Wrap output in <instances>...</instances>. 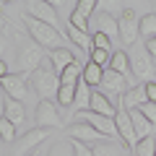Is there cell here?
Masks as SVG:
<instances>
[{
	"mask_svg": "<svg viewBox=\"0 0 156 156\" xmlns=\"http://www.w3.org/2000/svg\"><path fill=\"white\" fill-rule=\"evenodd\" d=\"M3 146H5V143H3V140H0V156H3Z\"/></svg>",
	"mask_w": 156,
	"mask_h": 156,
	"instance_id": "obj_44",
	"label": "cell"
},
{
	"mask_svg": "<svg viewBox=\"0 0 156 156\" xmlns=\"http://www.w3.org/2000/svg\"><path fill=\"white\" fill-rule=\"evenodd\" d=\"M96 8H99V0H78L73 11H76L78 16H83V18H91L96 13Z\"/></svg>",
	"mask_w": 156,
	"mask_h": 156,
	"instance_id": "obj_30",
	"label": "cell"
},
{
	"mask_svg": "<svg viewBox=\"0 0 156 156\" xmlns=\"http://www.w3.org/2000/svg\"><path fill=\"white\" fill-rule=\"evenodd\" d=\"M50 156H76V151H73V143H70V140H57V143L52 146Z\"/></svg>",
	"mask_w": 156,
	"mask_h": 156,
	"instance_id": "obj_31",
	"label": "cell"
},
{
	"mask_svg": "<svg viewBox=\"0 0 156 156\" xmlns=\"http://www.w3.org/2000/svg\"><path fill=\"white\" fill-rule=\"evenodd\" d=\"M68 133H70L73 140H81V143H86V146H89V143L94 146V143H99V140H107L104 135H101L96 128H91L89 122H70Z\"/></svg>",
	"mask_w": 156,
	"mask_h": 156,
	"instance_id": "obj_11",
	"label": "cell"
},
{
	"mask_svg": "<svg viewBox=\"0 0 156 156\" xmlns=\"http://www.w3.org/2000/svg\"><path fill=\"white\" fill-rule=\"evenodd\" d=\"M34 122H37V128H60L62 125V117H60V109H57L52 101H39L37 104V112H34Z\"/></svg>",
	"mask_w": 156,
	"mask_h": 156,
	"instance_id": "obj_6",
	"label": "cell"
},
{
	"mask_svg": "<svg viewBox=\"0 0 156 156\" xmlns=\"http://www.w3.org/2000/svg\"><path fill=\"white\" fill-rule=\"evenodd\" d=\"M115 128H117V135L122 138V143L130 146V148H135L138 138H135V128H133V120H130V112H128V109H117V115H115Z\"/></svg>",
	"mask_w": 156,
	"mask_h": 156,
	"instance_id": "obj_9",
	"label": "cell"
},
{
	"mask_svg": "<svg viewBox=\"0 0 156 156\" xmlns=\"http://www.w3.org/2000/svg\"><path fill=\"white\" fill-rule=\"evenodd\" d=\"M5 26H8V21H5V16L0 13V31H5Z\"/></svg>",
	"mask_w": 156,
	"mask_h": 156,
	"instance_id": "obj_42",
	"label": "cell"
},
{
	"mask_svg": "<svg viewBox=\"0 0 156 156\" xmlns=\"http://www.w3.org/2000/svg\"><path fill=\"white\" fill-rule=\"evenodd\" d=\"M94 26H96V31L107 34L109 39L120 37V23H117V18L112 16V13H107V11H99V13H94Z\"/></svg>",
	"mask_w": 156,
	"mask_h": 156,
	"instance_id": "obj_14",
	"label": "cell"
},
{
	"mask_svg": "<svg viewBox=\"0 0 156 156\" xmlns=\"http://www.w3.org/2000/svg\"><path fill=\"white\" fill-rule=\"evenodd\" d=\"M138 112H140V115L146 117V120H148L151 125H156V104H154V101H146V104L140 107Z\"/></svg>",
	"mask_w": 156,
	"mask_h": 156,
	"instance_id": "obj_33",
	"label": "cell"
},
{
	"mask_svg": "<svg viewBox=\"0 0 156 156\" xmlns=\"http://www.w3.org/2000/svg\"><path fill=\"white\" fill-rule=\"evenodd\" d=\"M5 44H8V34L0 31V60H3V52H5Z\"/></svg>",
	"mask_w": 156,
	"mask_h": 156,
	"instance_id": "obj_40",
	"label": "cell"
},
{
	"mask_svg": "<svg viewBox=\"0 0 156 156\" xmlns=\"http://www.w3.org/2000/svg\"><path fill=\"white\" fill-rule=\"evenodd\" d=\"M154 5H156V0H154Z\"/></svg>",
	"mask_w": 156,
	"mask_h": 156,
	"instance_id": "obj_48",
	"label": "cell"
},
{
	"mask_svg": "<svg viewBox=\"0 0 156 156\" xmlns=\"http://www.w3.org/2000/svg\"><path fill=\"white\" fill-rule=\"evenodd\" d=\"M70 143H73V151H76V156H94V151H91L86 143H81V140H70Z\"/></svg>",
	"mask_w": 156,
	"mask_h": 156,
	"instance_id": "obj_36",
	"label": "cell"
},
{
	"mask_svg": "<svg viewBox=\"0 0 156 156\" xmlns=\"http://www.w3.org/2000/svg\"><path fill=\"white\" fill-rule=\"evenodd\" d=\"M8 76V65H5V60H0V78H5Z\"/></svg>",
	"mask_w": 156,
	"mask_h": 156,
	"instance_id": "obj_41",
	"label": "cell"
},
{
	"mask_svg": "<svg viewBox=\"0 0 156 156\" xmlns=\"http://www.w3.org/2000/svg\"><path fill=\"white\" fill-rule=\"evenodd\" d=\"M5 117L11 120L13 125H16L18 130L23 128V122H26V107H23V101H18V99H11V96H5Z\"/></svg>",
	"mask_w": 156,
	"mask_h": 156,
	"instance_id": "obj_15",
	"label": "cell"
},
{
	"mask_svg": "<svg viewBox=\"0 0 156 156\" xmlns=\"http://www.w3.org/2000/svg\"><path fill=\"white\" fill-rule=\"evenodd\" d=\"M50 133H52V130H47V128H37V130H26V133H21L18 140H16V154L18 156H26V151H34Z\"/></svg>",
	"mask_w": 156,
	"mask_h": 156,
	"instance_id": "obj_10",
	"label": "cell"
},
{
	"mask_svg": "<svg viewBox=\"0 0 156 156\" xmlns=\"http://www.w3.org/2000/svg\"><path fill=\"white\" fill-rule=\"evenodd\" d=\"M91 112H96V115H101V117H109V120H115V115H117V109L112 107V101L107 99L101 91H94V96H91V107H89Z\"/></svg>",
	"mask_w": 156,
	"mask_h": 156,
	"instance_id": "obj_18",
	"label": "cell"
},
{
	"mask_svg": "<svg viewBox=\"0 0 156 156\" xmlns=\"http://www.w3.org/2000/svg\"><path fill=\"white\" fill-rule=\"evenodd\" d=\"M70 23H73V26H76V29H81V31H89V18H83V16H78L76 11L70 13Z\"/></svg>",
	"mask_w": 156,
	"mask_h": 156,
	"instance_id": "obj_35",
	"label": "cell"
},
{
	"mask_svg": "<svg viewBox=\"0 0 156 156\" xmlns=\"http://www.w3.org/2000/svg\"><path fill=\"white\" fill-rule=\"evenodd\" d=\"M91 62L107 68V65H109V52H107V50H94V52H91Z\"/></svg>",
	"mask_w": 156,
	"mask_h": 156,
	"instance_id": "obj_34",
	"label": "cell"
},
{
	"mask_svg": "<svg viewBox=\"0 0 156 156\" xmlns=\"http://www.w3.org/2000/svg\"><path fill=\"white\" fill-rule=\"evenodd\" d=\"M76 122H89L91 128H96L104 138H109V140H115L117 138V128H115V120H109V117H101V115H96V112H86V109H81L76 115Z\"/></svg>",
	"mask_w": 156,
	"mask_h": 156,
	"instance_id": "obj_5",
	"label": "cell"
},
{
	"mask_svg": "<svg viewBox=\"0 0 156 156\" xmlns=\"http://www.w3.org/2000/svg\"><path fill=\"white\" fill-rule=\"evenodd\" d=\"M135 156H154L156 154V140L154 135H148V138H140L138 143H135Z\"/></svg>",
	"mask_w": 156,
	"mask_h": 156,
	"instance_id": "obj_29",
	"label": "cell"
},
{
	"mask_svg": "<svg viewBox=\"0 0 156 156\" xmlns=\"http://www.w3.org/2000/svg\"><path fill=\"white\" fill-rule=\"evenodd\" d=\"M101 76H104V68H101V65H96V62L83 65V81L89 86H99L101 83Z\"/></svg>",
	"mask_w": 156,
	"mask_h": 156,
	"instance_id": "obj_26",
	"label": "cell"
},
{
	"mask_svg": "<svg viewBox=\"0 0 156 156\" xmlns=\"http://www.w3.org/2000/svg\"><path fill=\"white\" fill-rule=\"evenodd\" d=\"M42 3H47V5H52V8H55V5H60L62 0H42Z\"/></svg>",
	"mask_w": 156,
	"mask_h": 156,
	"instance_id": "obj_43",
	"label": "cell"
},
{
	"mask_svg": "<svg viewBox=\"0 0 156 156\" xmlns=\"http://www.w3.org/2000/svg\"><path fill=\"white\" fill-rule=\"evenodd\" d=\"M50 62H52V68H55L57 73H62L70 62H76V57H73L70 47H60V50H52L50 52Z\"/></svg>",
	"mask_w": 156,
	"mask_h": 156,
	"instance_id": "obj_19",
	"label": "cell"
},
{
	"mask_svg": "<svg viewBox=\"0 0 156 156\" xmlns=\"http://www.w3.org/2000/svg\"><path fill=\"white\" fill-rule=\"evenodd\" d=\"M23 23H26L29 34L34 37V42H37L39 47H50V52H52V50H60V47H65V37L60 34V29L50 26V23L37 21V18L29 16V13H23Z\"/></svg>",
	"mask_w": 156,
	"mask_h": 156,
	"instance_id": "obj_2",
	"label": "cell"
},
{
	"mask_svg": "<svg viewBox=\"0 0 156 156\" xmlns=\"http://www.w3.org/2000/svg\"><path fill=\"white\" fill-rule=\"evenodd\" d=\"M57 104L60 107H73V101H76V86L70 83H60V89H57Z\"/></svg>",
	"mask_w": 156,
	"mask_h": 156,
	"instance_id": "obj_27",
	"label": "cell"
},
{
	"mask_svg": "<svg viewBox=\"0 0 156 156\" xmlns=\"http://www.w3.org/2000/svg\"><path fill=\"white\" fill-rule=\"evenodd\" d=\"M107 68H112L115 73H120V76L128 78V73H130V60H128V55H125L122 50H117L115 55L109 57V65H107Z\"/></svg>",
	"mask_w": 156,
	"mask_h": 156,
	"instance_id": "obj_22",
	"label": "cell"
},
{
	"mask_svg": "<svg viewBox=\"0 0 156 156\" xmlns=\"http://www.w3.org/2000/svg\"><path fill=\"white\" fill-rule=\"evenodd\" d=\"M0 5H3V0H0Z\"/></svg>",
	"mask_w": 156,
	"mask_h": 156,
	"instance_id": "obj_47",
	"label": "cell"
},
{
	"mask_svg": "<svg viewBox=\"0 0 156 156\" xmlns=\"http://www.w3.org/2000/svg\"><path fill=\"white\" fill-rule=\"evenodd\" d=\"M83 78V65L78 62H70L65 70L60 73V83H70V86H78V81Z\"/></svg>",
	"mask_w": 156,
	"mask_h": 156,
	"instance_id": "obj_23",
	"label": "cell"
},
{
	"mask_svg": "<svg viewBox=\"0 0 156 156\" xmlns=\"http://www.w3.org/2000/svg\"><path fill=\"white\" fill-rule=\"evenodd\" d=\"M154 156H156V154H154Z\"/></svg>",
	"mask_w": 156,
	"mask_h": 156,
	"instance_id": "obj_49",
	"label": "cell"
},
{
	"mask_svg": "<svg viewBox=\"0 0 156 156\" xmlns=\"http://www.w3.org/2000/svg\"><path fill=\"white\" fill-rule=\"evenodd\" d=\"M138 29H140V37H146V39L156 37V13H146V16L140 18Z\"/></svg>",
	"mask_w": 156,
	"mask_h": 156,
	"instance_id": "obj_28",
	"label": "cell"
},
{
	"mask_svg": "<svg viewBox=\"0 0 156 156\" xmlns=\"http://www.w3.org/2000/svg\"><path fill=\"white\" fill-rule=\"evenodd\" d=\"M39 65H42V47L37 42H26L18 47V55H16L18 73H34Z\"/></svg>",
	"mask_w": 156,
	"mask_h": 156,
	"instance_id": "obj_3",
	"label": "cell"
},
{
	"mask_svg": "<svg viewBox=\"0 0 156 156\" xmlns=\"http://www.w3.org/2000/svg\"><path fill=\"white\" fill-rule=\"evenodd\" d=\"M91 37H94V50H107V52H109V47H112V39L107 37V34L96 31V34H91Z\"/></svg>",
	"mask_w": 156,
	"mask_h": 156,
	"instance_id": "obj_32",
	"label": "cell"
},
{
	"mask_svg": "<svg viewBox=\"0 0 156 156\" xmlns=\"http://www.w3.org/2000/svg\"><path fill=\"white\" fill-rule=\"evenodd\" d=\"M130 68H133V76L140 78V81H151V78H154V70H156L146 47H135L133 50V55H130Z\"/></svg>",
	"mask_w": 156,
	"mask_h": 156,
	"instance_id": "obj_7",
	"label": "cell"
},
{
	"mask_svg": "<svg viewBox=\"0 0 156 156\" xmlns=\"http://www.w3.org/2000/svg\"><path fill=\"white\" fill-rule=\"evenodd\" d=\"M143 47H146V50H148V55H151V57H156V37L146 39V44H143Z\"/></svg>",
	"mask_w": 156,
	"mask_h": 156,
	"instance_id": "obj_39",
	"label": "cell"
},
{
	"mask_svg": "<svg viewBox=\"0 0 156 156\" xmlns=\"http://www.w3.org/2000/svg\"><path fill=\"white\" fill-rule=\"evenodd\" d=\"M65 37L70 39V42H73L76 47H81V50H83L86 55H91V52H94V37H91L89 31H81V29H76L73 23H68Z\"/></svg>",
	"mask_w": 156,
	"mask_h": 156,
	"instance_id": "obj_16",
	"label": "cell"
},
{
	"mask_svg": "<svg viewBox=\"0 0 156 156\" xmlns=\"http://www.w3.org/2000/svg\"><path fill=\"white\" fill-rule=\"evenodd\" d=\"M91 151H94V156H120V146H117V140H109V138L94 143Z\"/></svg>",
	"mask_w": 156,
	"mask_h": 156,
	"instance_id": "obj_25",
	"label": "cell"
},
{
	"mask_svg": "<svg viewBox=\"0 0 156 156\" xmlns=\"http://www.w3.org/2000/svg\"><path fill=\"white\" fill-rule=\"evenodd\" d=\"M130 120H133V128H135V138H138V140H140V138H148V135H154V130H151L154 125H151V122L146 120L143 115H140L138 109H130Z\"/></svg>",
	"mask_w": 156,
	"mask_h": 156,
	"instance_id": "obj_20",
	"label": "cell"
},
{
	"mask_svg": "<svg viewBox=\"0 0 156 156\" xmlns=\"http://www.w3.org/2000/svg\"><path fill=\"white\" fill-rule=\"evenodd\" d=\"M0 89L5 91V96L23 101V99H26V94H29V89H26V76H23V73H8L5 78H0Z\"/></svg>",
	"mask_w": 156,
	"mask_h": 156,
	"instance_id": "obj_8",
	"label": "cell"
},
{
	"mask_svg": "<svg viewBox=\"0 0 156 156\" xmlns=\"http://www.w3.org/2000/svg\"><path fill=\"white\" fill-rule=\"evenodd\" d=\"M29 86H31L34 91H37V96H39V101H50L52 96H57V89H60V73L52 68V62L50 65H39L37 70L31 73V78H29Z\"/></svg>",
	"mask_w": 156,
	"mask_h": 156,
	"instance_id": "obj_1",
	"label": "cell"
},
{
	"mask_svg": "<svg viewBox=\"0 0 156 156\" xmlns=\"http://www.w3.org/2000/svg\"><path fill=\"white\" fill-rule=\"evenodd\" d=\"M101 89H104V96H122L125 91H128V86H125V76H120V73H115L112 68H104V76H101Z\"/></svg>",
	"mask_w": 156,
	"mask_h": 156,
	"instance_id": "obj_12",
	"label": "cell"
},
{
	"mask_svg": "<svg viewBox=\"0 0 156 156\" xmlns=\"http://www.w3.org/2000/svg\"><path fill=\"white\" fill-rule=\"evenodd\" d=\"M99 8L107 13H112L115 8H120V0H99Z\"/></svg>",
	"mask_w": 156,
	"mask_h": 156,
	"instance_id": "obj_38",
	"label": "cell"
},
{
	"mask_svg": "<svg viewBox=\"0 0 156 156\" xmlns=\"http://www.w3.org/2000/svg\"><path fill=\"white\" fill-rule=\"evenodd\" d=\"M91 96H94L91 86L86 83L83 78H81V81H78V86H76V101H73V107H81V109L91 107ZM81 109H78V112H81Z\"/></svg>",
	"mask_w": 156,
	"mask_h": 156,
	"instance_id": "obj_21",
	"label": "cell"
},
{
	"mask_svg": "<svg viewBox=\"0 0 156 156\" xmlns=\"http://www.w3.org/2000/svg\"><path fill=\"white\" fill-rule=\"evenodd\" d=\"M143 89H146V96H148V101H154V104H156V81H154V78H151V81H146Z\"/></svg>",
	"mask_w": 156,
	"mask_h": 156,
	"instance_id": "obj_37",
	"label": "cell"
},
{
	"mask_svg": "<svg viewBox=\"0 0 156 156\" xmlns=\"http://www.w3.org/2000/svg\"><path fill=\"white\" fill-rule=\"evenodd\" d=\"M148 101V96H146V89H143V83L140 86H130L128 91L122 94V109H140V107Z\"/></svg>",
	"mask_w": 156,
	"mask_h": 156,
	"instance_id": "obj_17",
	"label": "cell"
},
{
	"mask_svg": "<svg viewBox=\"0 0 156 156\" xmlns=\"http://www.w3.org/2000/svg\"><path fill=\"white\" fill-rule=\"evenodd\" d=\"M29 156H37V154H29Z\"/></svg>",
	"mask_w": 156,
	"mask_h": 156,
	"instance_id": "obj_46",
	"label": "cell"
},
{
	"mask_svg": "<svg viewBox=\"0 0 156 156\" xmlns=\"http://www.w3.org/2000/svg\"><path fill=\"white\" fill-rule=\"evenodd\" d=\"M0 140H3V143H16L18 140V128L8 120V117H0Z\"/></svg>",
	"mask_w": 156,
	"mask_h": 156,
	"instance_id": "obj_24",
	"label": "cell"
},
{
	"mask_svg": "<svg viewBox=\"0 0 156 156\" xmlns=\"http://www.w3.org/2000/svg\"><path fill=\"white\" fill-rule=\"evenodd\" d=\"M29 16H34L37 21H42V23H50V26H55V29H57V23H60L57 11L52 5H47V3H42V0H37V3L29 5Z\"/></svg>",
	"mask_w": 156,
	"mask_h": 156,
	"instance_id": "obj_13",
	"label": "cell"
},
{
	"mask_svg": "<svg viewBox=\"0 0 156 156\" xmlns=\"http://www.w3.org/2000/svg\"><path fill=\"white\" fill-rule=\"evenodd\" d=\"M3 3H16V0H3Z\"/></svg>",
	"mask_w": 156,
	"mask_h": 156,
	"instance_id": "obj_45",
	"label": "cell"
},
{
	"mask_svg": "<svg viewBox=\"0 0 156 156\" xmlns=\"http://www.w3.org/2000/svg\"><path fill=\"white\" fill-rule=\"evenodd\" d=\"M117 23H120V39H122V44L133 47L135 44V39L140 37V18L135 16L133 8H122V13H120V18H117Z\"/></svg>",
	"mask_w": 156,
	"mask_h": 156,
	"instance_id": "obj_4",
	"label": "cell"
}]
</instances>
